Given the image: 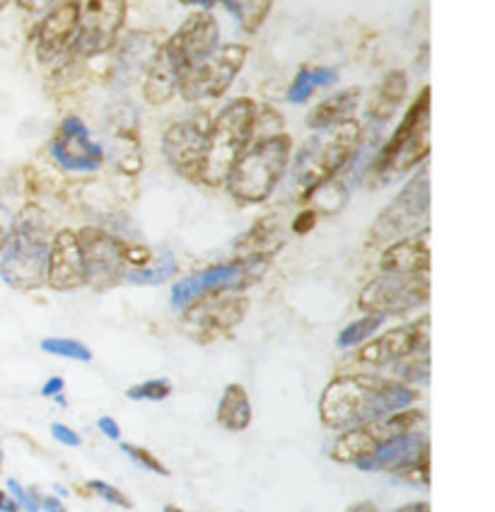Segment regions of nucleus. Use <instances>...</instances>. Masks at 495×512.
I'll list each match as a JSON object with an SVG mask.
<instances>
[{
  "instance_id": "1",
  "label": "nucleus",
  "mask_w": 495,
  "mask_h": 512,
  "mask_svg": "<svg viewBox=\"0 0 495 512\" xmlns=\"http://www.w3.org/2000/svg\"><path fill=\"white\" fill-rule=\"evenodd\" d=\"M418 389L411 384L375 375H339L324 387L319 421L331 430H348L394 411L411 409Z\"/></svg>"
},
{
  "instance_id": "2",
  "label": "nucleus",
  "mask_w": 495,
  "mask_h": 512,
  "mask_svg": "<svg viewBox=\"0 0 495 512\" xmlns=\"http://www.w3.org/2000/svg\"><path fill=\"white\" fill-rule=\"evenodd\" d=\"M360 138H363L360 124L351 119L339 126L324 128L322 133H317L302 145L293 167L295 199L310 201L319 186L336 179V174L358 153Z\"/></svg>"
},
{
  "instance_id": "3",
  "label": "nucleus",
  "mask_w": 495,
  "mask_h": 512,
  "mask_svg": "<svg viewBox=\"0 0 495 512\" xmlns=\"http://www.w3.org/2000/svg\"><path fill=\"white\" fill-rule=\"evenodd\" d=\"M51 232L37 211L29 208L13 225L0 249V278L15 290H37L46 283Z\"/></svg>"
},
{
  "instance_id": "4",
  "label": "nucleus",
  "mask_w": 495,
  "mask_h": 512,
  "mask_svg": "<svg viewBox=\"0 0 495 512\" xmlns=\"http://www.w3.org/2000/svg\"><path fill=\"white\" fill-rule=\"evenodd\" d=\"M293 141L288 133L261 138L240 155L225 184L232 199L240 203H264L283 179L290 162Z\"/></svg>"
},
{
  "instance_id": "5",
  "label": "nucleus",
  "mask_w": 495,
  "mask_h": 512,
  "mask_svg": "<svg viewBox=\"0 0 495 512\" xmlns=\"http://www.w3.org/2000/svg\"><path fill=\"white\" fill-rule=\"evenodd\" d=\"M256 124V107L247 97H237L211 121V131H208L206 155H203L201 172H198V182L208 186L225 184L227 174H230L240 155L249 148L254 136Z\"/></svg>"
},
{
  "instance_id": "6",
  "label": "nucleus",
  "mask_w": 495,
  "mask_h": 512,
  "mask_svg": "<svg viewBox=\"0 0 495 512\" xmlns=\"http://www.w3.org/2000/svg\"><path fill=\"white\" fill-rule=\"evenodd\" d=\"M413 430H425V413L411 406V409L394 411L389 416L363 423V426L341 430V435L331 445L329 455L339 464H358L360 459L370 457L387 442L413 433Z\"/></svg>"
},
{
  "instance_id": "7",
  "label": "nucleus",
  "mask_w": 495,
  "mask_h": 512,
  "mask_svg": "<svg viewBox=\"0 0 495 512\" xmlns=\"http://www.w3.org/2000/svg\"><path fill=\"white\" fill-rule=\"evenodd\" d=\"M430 153V87L411 104L394 136L384 143L375 162V172H406Z\"/></svg>"
},
{
  "instance_id": "8",
  "label": "nucleus",
  "mask_w": 495,
  "mask_h": 512,
  "mask_svg": "<svg viewBox=\"0 0 495 512\" xmlns=\"http://www.w3.org/2000/svg\"><path fill=\"white\" fill-rule=\"evenodd\" d=\"M430 208V172L423 167L406 182L399 196L384 208L380 218L375 220L370 230V240L375 244L394 242L401 237L418 232V225L428 218Z\"/></svg>"
},
{
  "instance_id": "9",
  "label": "nucleus",
  "mask_w": 495,
  "mask_h": 512,
  "mask_svg": "<svg viewBox=\"0 0 495 512\" xmlns=\"http://www.w3.org/2000/svg\"><path fill=\"white\" fill-rule=\"evenodd\" d=\"M269 264H254V261H227V264H215L208 269L191 273L174 283L172 288V307L174 310H184L191 302L206 298L215 293H237V290L247 288L254 281H259L261 273L266 271Z\"/></svg>"
},
{
  "instance_id": "10",
  "label": "nucleus",
  "mask_w": 495,
  "mask_h": 512,
  "mask_svg": "<svg viewBox=\"0 0 495 512\" xmlns=\"http://www.w3.org/2000/svg\"><path fill=\"white\" fill-rule=\"evenodd\" d=\"M430 298L428 273H382L363 288L358 307L368 314H404Z\"/></svg>"
},
{
  "instance_id": "11",
  "label": "nucleus",
  "mask_w": 495,
  "mask_h": 512,
  "mask_svg": "<svg viewBox=\"0 0 495 512\" xmlns=\"http://www.w3.org/2000/svg\"><path fill=\"white\" fill-rule=\"evenodd\" d=\"M244 61H247V46L227 44L218 46L206 61L198 63L184 75L179 92L186 102L218 100L230 90L235 78L240 75Z\"/></svg>"
},
{
  "instance_id": "12",
  "label": "nucleus",
  "mask_w": 495,
  "mask_h": 512,
  "mask_svg": "<svg viewBox=\"0 0 495 512\" xmlns=\"http://www.w3.org/2000/svg\"><path fill=\"white\" fill-rule=\"evenodd\" d=\"M126 10L128 0H85L73 49L80 56H99L112 49L126 22Z\"/></svg>"
},
{
  "instance_id": "13",
  "label": "nucleus",
  "mask_w": 495,
  "mask_h": 512,
  "mask_svg": "<svg viewBox=\"0 0 495 512\" xmlns=\"http://www.w3.org/2000/svg\"><path fill=\"white\" fill-rule=\"evenodd\" d=\"M80 252L85 264V283L107 288L126 276L128 244L99 228H83L78 232Z\"/></svg>"
},
{
  "instance_id": "14",
  "label": "nucleus",
  "mask_w": 495,
  "mask_h": 512,
  "mask_svg": "<svg viewBox=\"0 0 495 512\" xmlns=\"http://www.w3.org/2000/svg\"><path fill=\"white\" fill-rule=\"evenodd\" d=\"M249 302L242 295L215 293L184 307V327L201 341L227 334L247 317Z\"/></svg>"
},
{
  "instance_id": "15",
  "label": "nucleus",
  "mask_w": 495,
  "mask_h": 512,
  "mask_svg": "<svg viewBox=\"0 0 495 512\" xmlns=\"http://www.w3.org/2000/svg\"><path fill=\"white\" fill-rule=\"evenodd\" d=\"M428 339H430V317L425 314V317L418 319V322L389 329L384 331L380 339L365 341L355 358H358V363L382 368V365L399 363V360L418 356V353H428Z\"/></svg>"
},
{
  "instance_id": "16",
  "label": "nucleus",
  "mask_w": 495,
  "mask_h": 512,
  "mask_svg": "<svg viewBox=\"0 0 495 512\" xmlns=\"http://www.w3.org/2000/svg\"><path fill=\"white\" fill-rule=\"evenodd\" d=\"M208 131H211V121L203 114H196L172 124L162 136L165 157L182 177L198 179L203 155H206Z\"/></svg>"
},
{
  "instance_id": "17",
  "label": "nucleus",
  "mask_w": 495,
  "mask_h": 512,
  "mask_svg": "<svg viewBox=\"0 0 495 512\" xmlns=\"http://www.w3.org/2000/svg\"><path fill=\"white\" fill-rule=\"evenodd\" d=\"M51 155L68 172H95L104 165L102 145L90 136L78 116H66L56 128Z\"/></svg>"
},
{
  "instance_id": "18",
  "label": "nucleus",
  "mask_w": 495,
  "mask_h": 512,
  "mask_svg": "<svg viewBox=\"0 0 495 512\" xmlns=\"http://www.w3.org/2000/svg\"><path fill=\"white\" fill-rule=\"evenodd\" d=\"M80 22L78 0H58L37 29V56L42 63H56L75 46Z\"/></svg>"
},
{
  "instance_id": "19",
  "label": "nucleus",
  "mask_w": 495,
  "mask_h": 512,
  "mask_svg": "<svg viewBox=\"0 0 495 512\" xmlns=\"http://www.w3.org/2000/svg\"><path fill=\"white\" fill-rule=\"evenodd\" d=\"M220 27L215 17L208 10H198L182 22V27L167 39V46L177 54L179 61L184 63L186 71L196 68L198 63L206 61L208 56L218 49Z\"/></svg>"
},
{
  "instance_id": "20",
  "label": "nucleus",
  "mask_w": 495,
  "mask_h": 512,
  "mask_svg": "<svg viewBox=\"0 0 495 512\" xmlns=\"http://www.w3.org/2000/svg\"><path fill=\"white\" fill-rule=\"evenodd\" d=\"M46 285L66 293L85 285V264L83 252H80L78 232L58 230L51 240L49 264H46Z\"/></svg>"
},
{
  "instance_id": "21",
  "label": "nucleus",
  "mask_w": 495,
  "mask_h": 512,
  "mask_svg": "<svg viewBox=\"0 0 495 512\" xmlns=\"http://www.w3.org/2000/svg\"><path fill=\"white\" fill-rule=\"evenodd\" d=\"M423 457H430V442L425 430H413V433L401 435L387 445L372 452L370 457L360 459L355 467L360 471H387V474H399L401 469L421 462Z\"/></svg>"
},
{
  "instance_id": "22",
  "label": "nucleus",
  "mask_w": 495,
  "mask_h": 512,
  "mask_svg": "<svg viewBox=\"0 0 495 512\" xmlns=\"http://www.w3.org/2000/svg\"><path fill=\"white\" fill-rule=\"evenodd\" d=\"M189 73L177 54L167 44L157 46L155 54L150 56L148 66H145V78H143V97L148 104H160L170 102L174 92L182 85L184 75Z\"/></svg>"
},
{
  "instance_id": "23",
  "label": "nucleus",
  "mask_w": 495,
  "mask_h": 512,
  "mask_svg": "<svg viewBox=\"0 0 495 512\" xmlns=\"http://www.w3.org/2000/svg\"><path fill=\"white\" fill-rule=\"evenodd\" d=\"M382 273H428L430 269V230L389 242L380 256Z\"/></svg>"
},
{
  "instance_id": "24",
  "label": "nucleus",
  "mask_w": 495,
  "mask_h": 512,
  "mask_svg": "<svg viewBox=\"0 0 495 512\" xmlns=\"http://www.w3.org/2000/svg\"><path fill=\"white\" fill-rule=\"evenodd\" d=\"M285 244L278 225L273 220H259L247 235L237 242V256L240 261H254V264H269L271 256Z\"/></svg>"
},
{
  "instance_id": "25",
  "label": "nucleus",
  "mask_w": 495,
  "mask_h": 512,
  "mask_svg": "<svg viewBox=\"0 0 495 512\" xmlns=\"http://www.w3.org/2000/svg\"><path fill=\"white\" fill-rule=\"evenodd\" d=\"M360 95L363 90L360 87H348V90L336 92V95L326 97L324 102H319L307 116V126L314 131H324V128L339 126L343 121H351V116L360 104Z\"/></svg>"
},
{
  "instance_id": "26",
  "label": "nucleus",
  "mask_w": 495,
  "mask_h": 512,
  "mask_svg": "<svg viewBox=\"0 0 495 512\" xmlns=\"http://www.w3.org/2000/svg\"><path fill=\"white\" fill-rule=\"evenodd\" d=\"M252 418L254 409L252 401H249L247 389L237 382L227 384L223 397L218 401V409H215V421H218V426L230 430V433H244V430L252 426Z\"/></svg>"
},
{
  "instance_id": "27",
  "label": "nucleus",
  "mask_w": 495,
  "mask_h": 512,
  "mask_svg": "<svg viewBox=\"0 0 495 512\" xmlns=\"http://www.w3.org/2000/svg\"><path fill=\"white\" fill-rule=\"evenodd\" d=\"M406 90H409V80H406L404 71H389L384 75V80L377 87V92L372 95L368 104V116L372 121H389L399 109V104L404 102Z\"/></svg>"
},
{
  "instance_id": "28",
  "label": "nucleus",
  "mask_w": 495,
  "mask_h": 512,
  "mask_svg": "<svg viewBox=\"0 0 495 512\" xmlns=\"http://www.w3.org/2000/svg\"><path fill=\"white\" fill-rule=\"evenodd\" d=\"M112 160L124 174H138L143 167L141 143H138L136 128L121 124L112 131Z\"/></svg>"
},
{
  "instance_id": "29",
  "label": "nucleus",
  "mask_w": 495,
  "mask_h": 512,
  "mask_svg": "<svg viewBox=\"0 0 495 512\" xmlns=\"http://www.w3.org/2000/svg\"><path fill=\"white\" fill-rule=\"evenodd\" d=\"M339 80V73L334 68H302L300 73L295 75V80L288 87V102L302 104L307 102L314 95V90L326 85H334Z\"/></svg>"
},
{
  "instance_id": "30",
  "label": "nucleus",
  "mask_w": 495,
  "mask_h": 512,
  "mask_svg": "<svg viewBox=\"0 0 495 512\" xmlns=\"http://www.w3.org/2000/svg\"><path fill=\"white\" fill-rule=\"evenodd\" d=\"M177 273V259L172 252H162L153 256L148 264H143L141 269H128L126 281L133 285H162Z\"/></svg>"
},
{
  "instance_id": "31",
  "label": "nucleus",
  "mask_w": 495,
  "mask_h": 512,
  "mask_svg": "<svg viewBox=\"0 0 495 512\" xmlns=\"http://www.w3.org/2000/svg\"><path fill=\"white\" fill-rule=\"evenodd\" d=\"M215 3L225 5L237 17L244 32H256L269 17L273 0H213V5Z\"/></svg>"
},
{
  "instance_id": "32",
  "label": "nucleus",
  "mask_w": 495,
  "mask_h": 512,
  "mask_svg": "<svg viewBox=\"0 0 495 512\" xmlns=\"http://www.w3.org/2000/svg\"><path fill=\"white\" fill-rule=\"evenodd\" d=\"M384 319L387 317H382V314H365V317L355 319V322H351L341 331L339 339H336V346L339 348L363 346L365 341H370L372 336H375V331H380Z\"/></svg>"
},
{
  "instance_id": "33",
  "label": "nucleus",
  "mask_w": 495,
  "mask_h": 512,
  "mask_svg": "<svg viewBox=\"0 0 495 512\" xmlns=\"http://www.w3.org/2000/svg\"><path fill=\"white\" fill-rule=\"evenodd\" d=\"M39 348H42L44 353H49V356L75 360V363H90L92 360L90 348H87L83 341L68 339V336H51V339H42Z\"/></svg>"
},
{
  "instance_id": "34",
  "label": "nucleus",
  "mask_w": 495,
  "mask_h": 512,
  "mask_svg": "<svg viewBox=\"0 0 495 512\" xmlns=\"http://www.w3.org/2000/svg\"><path fill=\"white\" fill-rule=\"evenodd\" d=\"M174 392L172 382L167 377H155V380H145L133 384L126 389V397L131 401H165Z\"/></svg>"
},
{
  "instance_id": "35",
  "label": "nucleus",
  "mask_w": 495,
  "mask_h": 512,
  "mask_svg": "<svg viewBox=\"0 0 495 512\" xmlns=\"http://www.w3.org/2000/svg\"><path fill=\"white\" fill-rule=\"evenodd\" d=\"M121 452H124V455L131 457L133 462L138 464V467L148 469L150 474H157V476H170V469H167L165 464L160 462V457L153 455V452H150L148 447L133 445V442H121Z\"/></svg>"
},
{
  "instance_id": "36",
  "label": "nucleus",
  "mask_w": 495,
  "mask_h": 512,
  "mask_svg": "<svg viewBox=\"0 0 495 512\" xmlns=\"http://www.w3.org/2000/svg\"><path fill=\"white\" fill-rule=\"evenodd\" d=\"M87 491L92 493V496L102 498L104 503L109 505H116V508H124V510H131L133 508V500L126 496L121 488H116L114 484H109V481H102V479H90L87 481Z\"/></svg>"
},
{
  "instance_id": "37",
  "label": "nucleus",
  "mask_w": 495,
  "mask_h": 512,
  "mask_svg": "<svg viewBox=\"0 0 495 512\" xmlns=\"http://www.w3.org/2000/svg\"><path fill=\"white\" fill-rule=\"evenodd\" d=\"M8 493L13 496L17 508H20V510H25V512H39V510H42V505H39L42 496H37V491H32V488L22 486L20 481L8 479Z\"/></svg>"
},
{
  "instance_id": "38",
  "label": "nucleus",
  "mask_w": 495,
  "mask_h": 512,
  "mask_svg": "<svg viewBox=\"0 0 495 512\" xmlns=\"http://www.w3.org/2000/svg\"><path fill=\"white\" fill-rule=\"evenodd\" d=\"M401 481H409V484H421V486H428L430 484V457H423L421 462L411 464V467L401 469L399 474Z\"/></svg>"
},
{
  "instance_id": "39",
  "label": "nucleus",
  "mask_w": 495,
  "mask_h": 512,
  "mask_svg": "<svg viewBox=\"0 0 495 512\" xmlns=\"http://www.w3.org/2000/svg\"><path fill=\"white\" fill-rule=\"evenodd\" d=\"M51 438L56 442H61V445L66 447H80L83 445V435L78 433V430L66 426V423H51Z\"/></svg>"
},
{
  "instance_id": "40",
  "label": "nucleus",
  "mask_w": 495,
  "mask_h": 512,
  "mask_svg": "<svg viewBox=\"0 0 495 512\" xmlns=\"http://www.w3.org/2000/svg\"><path fill=\"white\" fill-rule=\"evenodd\" d=\"M97 430L104 435V438L116 440V442L121 440V426L116 423V418H112V416H99L97 418Z\"/></svg>"
},
{
  "instance_id": "41",
  "label": "nucleus",
  "mask_w": 495,
  "mask_h": 512,
  "mask_svg": "<svg viewBox=\"0 0 495 512\" xmlns=\"http://www.w3.org/2000/svg\"><path fill=\"white\" fill-rule=\"evenodd\" d=\"M314 223H317V211H302L293 220V232H297V235H305V232H310L314 228Z\"/></svg>"
},
{
  "instance_id": "42",
  "label": "nucleus",
  "mask_w": 495,
  "mask_h": 512,
  "mask_svg": "<svg viewBox=\"0 0 495 512\" xmlns=\"http://www.w3.org/2000/svg\"><path fill=\"white\" fill-rule=\"evenodd\" d=\"M63 389H66L63 377H49V380L42 384V389H39V392H42L44 399H54V397H58V394H63Z\"/></svg>"
},
{
  "instance_id": "43",
  "label": "nucleus",
  "mask_w": 495,
  "mask_h": 512,
  "mask_svg": "<svg viewBox=\"0 0 495 512\" xmlns=\"http://www.w3.org/2000/svg\"><path fill=\"white\" fill-rule=\"evenodd\" d=\"M39 505H42L44 512H68L66 503H63V500L58 496H42Z\"/></svg>"
},
{
  "instance_id": "44",
  "label": "nucleus",
  "mask_w": 495,
  "mask_h": 512,
  "mask_svg": "<svg viewBox=\"0 0 495 512\" xmlns=\"http://www.w3.org/2000/svg\"><path fill=\"white\" fill-rule=\"evenodd\" d=\"M17 5H20L22 10H27V13H42V10L49 8L54 0H15Z\"/></svg>"
},
{
  "instance_id": "45",
  "label": "nucleus",
  "mask_w": 495,
  "mask_h": 512,
  "mask_svg": "<svg viewBox=\"0 0 495 512\" xmlns=\"http://www.w3.org/2000/svg\"><path fill=\"white\" fill-rule=\"evenodd\" d=\"M0 512H20V508H17V503L13 500V496H10L5 488H0Z\"/></svg>"
},
{
  "instance_id": "46",
  "label": "nucleus",
  "mask_w": 495,
  "mask_h": 512,
  "mask_svg": "<svg viewBox=\"0 0 495 512\" xmlns=\"http://www.w3.org/2000/svg\"><path fill=\"white\" fill-rule=\"evenodd\" d=\"M392 512H430V503H425V500H416V503H406Z\"/></svg>"
},
{
  "instance_id": "47",
  "label": "nucleus",
  "mask_w": 495,
  "mask_h": 512,
  "mask_svg": "<svg viewBox=\"0 0 495 512\" xmlns=\"http://www.w3.org/2000/svg\"><path fill=\"white\" fill-rule=\"evenodd\" d=\"M346 512H380V510H377V505L372 503V500H360V503L348 505Z\"/></svg>"
},
{
  "instance_id": "48",
  "label": "nucleus",
  "mask_w": 495,
  "mask_h": 512,
  "mask_svg": "<svg viewBox=\"0 0 495 512\" xmlns=\"http://www.w3.org/2000/svg\"><path fill=\"white\" fill-rule=\"evenodd\" d=\"M179 3H184V5H203V8H211L213 0H179Z\"/></svg>"
},
{
  "instance_id": "49",
  "label": "nucleus",
  "mask_w": 495,
  "mask_h": 512,
  "mask_svg": "<svg viewBox=\"0 0 495 512\" xmlns=\"http://www.w3.org/2000/svg\"><path fill=\"white\" fill-rule=\"evenodd\" d=\"M5 237H8V230H5L3 220H0V249H3V242H5Z\"/></svg>"
},
{
  "instance_id": "50",
  "label": "nucleus",
  "mask_w": 495,
  "mask_h": 512,
  "mask_svg": "<svg viewBox=\"0 0 495 512\" xmlns=\"http://www.w3.org/2000/svg\"><path fill=\"white\" fill-rule=\"evenodd\" d=\"M162 512H186V510L177 508V505H165V508H162Z\"/></svg>"
},
{
  "instance_id": "51",
  "label": "nucleus",
  "mask_w": 495,
  "mask_h": 512,
  "mask_svg": "<svg viewBox=\"0 0 495 512\" xmlns=\"http://www.w3.org/2000/svg\"><path fill=\"white\" fill-rule=\"evenodd\" d=\"M8 3H10V0H0V13H3L5 5H8Z\"/></svg>"
},
{
  "instance_id": "52",
  "label": "nucleus",
  "mask_w": 495,
  "mask_h": 512,
  "mask_svg": "<svg viewBox=\"0 0 495 512\" xmlns=\"http://www.w3.org/2000/svg\"><path fill=\"white\" fill-rule=\"evenodd\" d=\"M3 462H5V455H3V450H0V471H3Z\"/></svg>"
}]
</instances>
